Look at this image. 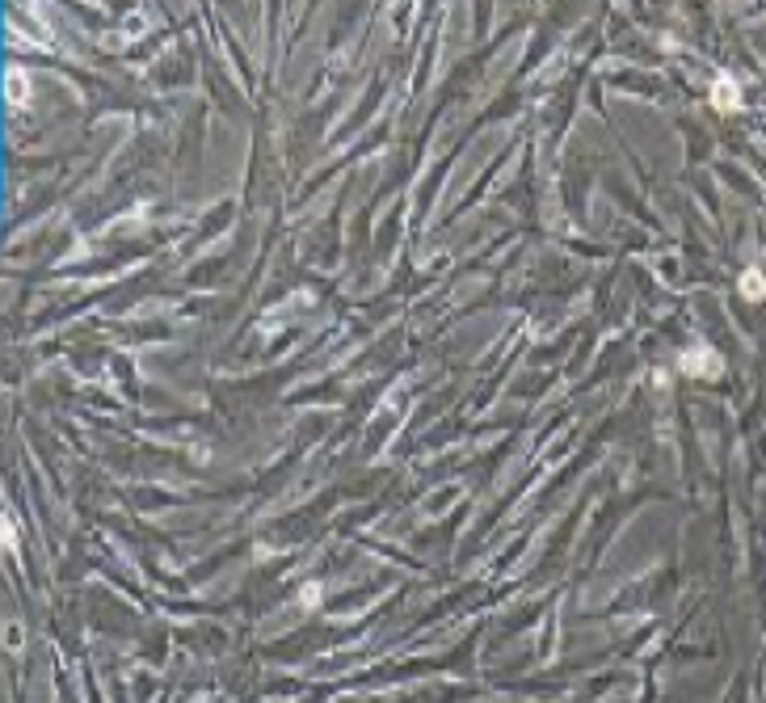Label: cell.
<instances>
[{"mask_svg":"<svg viewBox=\"0 0 766 703\" xmlns=\"http://www.w3.org/2000/svg\"><path fill=\"white\" fill-rule=\"evenodd\" d=\"M678 367H682V375H687V379H716L724 371V358L712 346H703V341H699V346H687L678 354Z\"/></svg>","mask_w":766,"mask_h":703,"instance_id":"cell-1","label":"cell"},{"mask_svg":"<svg viewBox=\"0 0 766 703\" xmlns=\"http://www.w3.org/2000/svg\"><path fill=\"white\" fill-rule=\"evenodd\" d=\"M712 106H716L720 114H733V110H741V89L733 85L729 76H716V85H712Z\"/></svg>","mask_w":766,"mask_h":703,"instance_id":"cell-2","label":"cell"},{"mask_svg":"<svg viewBox=\"0 0 766 703\" xmlns=\"http://www.w3.org/2000/svg\"><path fill=\"white\" fill-rule=\"evenodd\" d=\"M737 287H741L745 299H762V295H766V274H762L758 266H750V270L741 274V283H737Z\"/></svg>","mask_w":766,"mask_h":703,"instance_id":"cell-3","label":"cell"}]
</instances>
